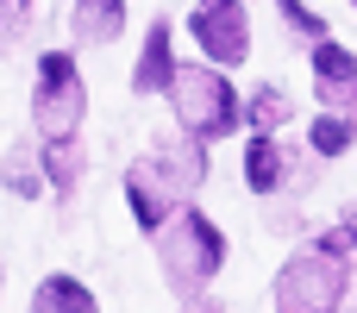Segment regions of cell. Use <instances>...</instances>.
Wrapping results in <instances>:
<instances>
[{"label":"cell","mask_w":357,"mask_h":313,"mask_svg":"<svg viewBox=\"0 0 357 313\" xmlns=\"http://www.w3.org/2000/svg\"><path fill=\"white\" fill-rule=\"evenodd\" d=\"M6 182H13V194H38V169H31V157L25 151H6Z\"/></svg>","instance_id":"obj_16"},{"label":"cell","mask_w":357,"mask_h":313,"mask_svg":"<svg viewBox=\"0 0 357 313\" xmlns=\"http://www.w3.org/2000/svg\"><path fill=\"white\" fill-rule=\"evenodd\" d=\"M44 176L56 182V194H75V182H82V151H75V138L44 144Z\"/></svg>","instance_id":"obj_13"},{"label":"cell","mask_w":357,"mask_h":313,"mask_svg":"<svg viewBox=\"0 0 357 313\" xmlns=\"http://www.w3.org/2000/svg\"><path fill=\"white\" fill-rule=\"evenodd\" d=\"M276 6H282V19H289V31H295V38H314V44L326 38V25H320V13H307L301 0H276Z\"/></svg>","instance_id":"obj_15"},{"label":"cell","mask_w":357,"mask_h":313,"mask_svg":"<svg viewBox=\"0 0 357 313\" xmlns=\"http://www.w3.org/2000/svg\"><path fill=\"white\" fill-rule=\"evenodd\" d=\"M188 31H195V44L207 50L213 69H226V63H238L251 50V13H245V0H201L195 19H188Z\"/></svg>","instance_id":"obj_6"},{"label":"cell","mask_w":357,"mask_h":313,"mask_svg":"<svg viewBox=\"0 0 357 313\" xmlns=\"http://www.w3.org/2000/svg\"><path fill=\"white\" fill-rule=\"evenodd\" d=\"M238 113H251V125L257 132H276V125H289V113H295V100L276 88V82H264L257 94H251V107H238Z\"/></svg>","instance_id":"obj_12"},{"label":"cell","mask_w":357,"mask_h":313,"mask_svg":"<svg viewBox=\"0 0 357 313\" xmlns=\"http://www.w3.org/2000/svg\"><path fill=\"white\" fill-rule=\"evenodd\" d=\"M69 19H75V38L82 44H113L126 31V0H75Z\"/></svg>","instance_id":"obj_10"},{"label":"cell","mask_w":357,"mask_h":313,"mask_svg":"<svg viewBox=\"0 0 357 313\" xmlns=\"http://www.w3.org/2000/svg\"><path fill=\"white\" fill-rule=\"evenodd\" d=\"M245 182H251L257 194L289 188V182H295V151H289V144H276L270 132H257V138H251V151H245Z\"/></svg>","instance_id":"obj_8"},{"label":"cell","mask_w":357,"mask_h":313,"mask_svg":"<svg viewBox=\"0 0 357 313\" xmlns=\"http://www.w3.org/2000/svg\"><path fill=\"white\" fill-rule=\"evenodd\" d=\"M169 94H176V119H182V132H188L195 144H213V138L238 132V119H245L232 82H226L213 63H188V69H176V75H169Z\"/></svg>","instance_id":"obj_4"},{"label":"cell","mask_w":357,"mask_h":313,"mask_svg":"<svg viewBox=\"0 0 357 313\" xmlns=\"http://www.w3.org/2000/svg\"><path fill=\"white\" fill-rule=\"evenodd\" d=\"M188 313H220V307H213V301H195V307H188Z\"/></svg>","instance_id":"obj_18"},{"label":"cell","mask_w":357,"mask_h":313,"mask_svg":"<svg viewBox=\"0 0 357 313\" xmlns=\"http://www.w3.org/2000/svg\"><path fill=\"white\" fill-rule=\"evenodd\" d=\"M157 264H163V282H169L176 295H195V289H207V282L220 276L226 238H220V226H213L201 207L182 201V207L163 220V232H157Z\"/></svg>","instance_id":"obj_3"},{"label":"cell","mask_w":357,"mask_h":313,"mask_svg":"<svg viewBox=\"0 0 357 313\" xmlns=\"http://www.w3.org/2000/svg\"><path fill=\"white\" fill-rule=\"evenodd\" d=\"M314 88H320L326 113H351V100H357V56L339 50L333 38L314 44Z\"/></svg>","instance_id":"obj_7"},{"label":"cell","mask_w":357,"mask_h":313,"mask_svg":"<svg viewBox=\"0 0 357 313\" xmlns=\"http://www.w3.org/2000/svg\"><path fill=\"white\" fill-rule=\"evenodd\" d=\"M31 313H100V301H94L75 276H44V282H38Z\"/></svg>","instance_id":"obj_11"},{"label":"cell","mask_w":357,"mask_h":313,"mask_svg":"<svg viewBox=\"0 0 357 313\" xmlns=\"http://www.w3.org/2000/svg\"><path fill=\"white\" fill-rule=\"evenodd\" d=\"M31 19V0H0V44H13Z\"/></svg>","instance_id":"obj_17"},{"label":"cell","mask_w":357,"mask_h":313,"mask_svg":"<svg viewBox=\"0 0 357 313\" xmlns=\"http://www.w3.org/2000/svg\"><path fill=\"white\" fill-rule=\"evenodd\" d=\"M207 182V144H157L151 157H138L126 169V194H132V220L144 232H157L195 188Z\"/></svg>","instance_id":"obj_1"},{"label":"cell","mask_w":357,"mask_h":313,"mask_svg":"<svg viewBox=\"0 0 357 313\" xmlns=\"http://www.w3.org/2000/svg\"><path fill=\"white\" fill-rule=\"evenodd\" d=\"M82 113H88L82 69H75V56H69V50H50V56L38 63V94H31V119H38L44 144H56V138H75Z\"/></svg>","instance_id":"obj_5"},{"label":"cell","mask_w":357,"mask_h":313,"mask_svg":"<svg viewBox=\"0 0 357 313\" xmlns=\"http://www.w3.org/2000/svg\"><path fill=\"white\" fill-rule=\"evenodd\" d=\"M169 75H176V50H169V25L157 19V25L144 31V56H138V69H132V88H138V94H157V88H169Z\"/></svg>","instance_id":"obj_9"},{"label":"cell","mask_w":357,"mask_h":313,"mask_svg":"<svg viewBox=\"0 0 357 313\" xmlns=\"http://www.w3.org/2000/svg\"><path fill=\"white\" fill-rule=\"evenodd\" d=\"M351 289V220L339 232H326L320 245H307L301 257L282 264L276 276V313H339Z\"/></svg>","instance_id":"obj_2"},{"label":"cell","mask_w":357,"mask_h":313,"mask_svg":"<svg viewBox=\"0 0 357 313\" xmlns=\"http://www.w3.org/2000/svg\"><path fill=\"white\" fill-rule=\"evenodd\" d=\"M357 138V125H351V113H320L314 125H307V144L320 151V157H339L345 144Z\"/></svg>","instance_id":"obj_14"}]
</instances>
